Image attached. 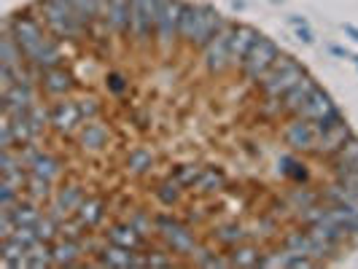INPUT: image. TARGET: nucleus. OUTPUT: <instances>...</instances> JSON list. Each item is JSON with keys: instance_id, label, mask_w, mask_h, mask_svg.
<instances>
[{"instance_id": "46", "label": "nucleus", "mask_w": 358, "mask_h": 269, "mask_svg": "<svg viewBox=\"0 0 358 269\" xmlns=\"http://www.w3.org/2000/svg\"><path fill=\"white\" fill-rule=\"evenodd\" d=\"M288 22H291L296 38H299L305 46H313V43H315V36H313V30H310V24H307L305 17H288Z\"/></svg>"}, {"instance_id": "24", "label": "nucleus", "mask_w": 358, "mask_h": 269, "mask_svg": "<svg viewBox=\"0 0 358 269\" xmlns=\"http://www.w3.org/2000/svg\"><path fill=\"white\" fill-rule=\"evenodd\" d=\"M331 108H337L334 97L323 89V87H318V89L310 94V100L302 106V110H299L296 116H299V119H307V122H318V119H321V116H326Z\"/></svg>"}, {"instance_id": "10", "label": "nucleus", "mask_w": 358, "mask_h": 269, "mask_svg": "<svg viewBox=\"0 0 358 269\" xmlns=\"http://www.w3.org/2000/svg\"><path fill=\"white\" fill-rule=\"evenodd\" d=\"M280 135H283V143L294 154H313L315 138H318L315 124L307 122V119H299V116H291L286 124H283V129H280Z\"/></svg>"}, {"instance_id": "13", "label": "nucleus", "mask_w": 358, "mask_h": 269, "mask_svg": "<svg viewBox=\"0 0 358 269\" xmlns=\"http://www.w3.org/2000/svg\"><path fill=\"white\" fill-rule=\"evenodd\" d=\"M78 87L76 75H73L65 65L59 68H52V71H43V78H41V92L52 100H59V97H71Z\"/></svg>"}, {"instance_id": "55", "label": "nucleus", "mask_w": 358, "mask_h": 269, "mask_svg": "<svg viewBox=\"0 0 358 269\" xmlns=\"http://www.w3.org/2000/svg\"><path fill=\"white\" fill-rule=\"evenodd\" d=\"M329 52H331V54H337V57H350V54L345 52V49H340V46H329Z\"/></svg>"}, {"instance_id": "39", "label": "nucleus", "mask_w": 358, "mask_h": 269, "mask_svg": "<svg viewBox=\"0 0 358 269\" xmlns=\"http://www.w3.org/2000/svg\"><path fill=\"white\" fill-rule=\"evenodd\" d=\"M124 221H129V226L135 229L138 234H143L145 240L151 237V234L157 232V224H154V215H148L145 210H132V213L127 215Z\"/></svg>"}, {"instance_id": "34", "label": "nucleus", "mask_w": 358, "mask_h": 269, "mask_svg": "<svg viewBox=\"0 0 358 269\" xmlns=\"http://www.w3.org/2000/svg\"><path fill=\"white\" fill-rule=\"evenodd\" d=\"M30 173H36L41 178H49L57 183L59 175H62V161L57 159L54 154H49V151H41L38 159L33 161V167H30Z\"/></svg>"}, {"instance_id": "56", "label": "nucleus", "mask_w": 358, "mask_h": 269, "mask_svg": "<svg viewBox=\"0 0 358 269\" xmlns=\"http://www.w3.org/2000/svg\"><path fill=\"white\" fill-rule=\"evenodd\" d=\"M350 59H353V62H356V65H358V57H350Z\"/></svg>"}, {"instance_id": "6", "label": "nucleus", "mask_w": 358, "mask_h": 269, "mask_svg": "<svg viewBox=\"0 0 358 269\" xmlns=\"http://www.w3.org/2000/svg\"><path fill=\"white\" fill-rule=\"evenodd\" d=\"M154 224H157V234L164 240L167 251H173L176 256H192V251L197 248V234L189 224L178 221L173 213H159L154 215Z\"/></svg>"}, {"instance_id": "30", "label": "nucleus", "mask_w": 358, "mask_h": 269, "mask_svg": "<svg viewBox=\"0 0 358 269\" xmlns=\"http://www.w3.org/2000/svg\"><path fill=\"white\" fill-rule=\"evenodd\" d=\"M189 264H194V267H232V259H229V253H215L213 245L197 242V248L189 256Z\"/></svg>"}, {"instance_id": "45", "label": "nucleus", "mask_w": 358, "mask_h": 269, "mask_svg": "<svg viewBox=\"0 0 358 269\" xmlns=\"http://www.w3.org/2000/svg\"><path fill=\"white\" fill-rule=\"evenodd\" d=\"M78 108H81V116H84V122H94V119H100V113H103V103L97 100V97H81L78 100Z\"/></svg>"}, {"instance_id": "21", "label": "nucleus", "mask_w": 358, "mask_h": 269, "mask_svg": "<svg viewBox=\"0 0 358 269\" xmlns=\"http://www.w3.org/2000/svg\"><path fill=\"white\" fill-rule=\"evenodd\" d=\"M227 183L229 180H227V173L221 167H202V175H199L192 191L197 197H215V194H221L227 189Z\"/></svg>"}, {"instance_id": "51", "label": "nucleus", "mask_w": 358, "mask_h": 269, "mask_svg": "<svg viewBox=\"0 0 358 269\" xmlns=\"http://www.w3.org/2000/svg\"><path fill=\"white\" fill-rule=\"evenodd\" d=\"M11 237H14V240H19L24 248L36 245L38 240H41V237H38V232H36V226H17V232L11 234Z\"/></svg>"}, {"instance_id": "20", "label": "nucleus", "mask_w": 358, "mask_h": 269, "mask_svg": "<svg viewBox=\"0 0 358 269\" xmlns=\"http://www.w3.org/2000/svg\"><path fill=\"white\" fill-rule=\"evenodd\" d=\"M106 213H108L106 199L97 197V194H87V199L81 202V208L76 210V218H78L90 232H97V229H100V224L106 221Z\"/></svg>"}, {"instance_id": "43", "label": "nucleus", "mask_w": 358, "mask_h": 269, "mask_svg": "<svg viewBox=\"0 0 358 269\" xmlns=\"http://www.w3.org/2000/svg\"><path fill=\"white\" fill-rule=\"evenodd\" d=\"M173 175L178 178V183L183 189H194V183H197L199 175H202V167H199V164H178Z\"/></svg>"}, {"instance_id": "42", "label": "nucleus", "mask_w": 358, "mask_h": 269, "mask_svg": "<svg viewBox=\"0 0 358 269\" xmlns=\"http://www.w3.org/2000/svg\"><path fill=\"white\" fill-rule=\"evenodd\" d=\"M59 224H62V221H57L54 215L43 213L41 215V221L36 224L38 237H41V240H46V242H57V240H59Z\"/></svg>"}, {"instance_id": "7", "label": "nucleus", "mask_w": 358, "mask_h": 269, "mask_svg": "<svg viewBox=\"0 0 358 269\" xmlns=\"http://www.w3.org/2000/svg\"><path fill=\"white\" fill-rule=\"evenodd\" d=\"M157 11H159V0H132L129 3V33H127V38L135 43V49L154 46Z\"/></svg>"}, {"instance_id": "48", "label": "nucleus", "mask_w": 358, "mask_h": 269, "mask_svg": "<svg viewBox=\"0 0 358 269\" xmlns=\"http://www.w3.org/2000/svg\"><path fill=\"white\" fill-rule=\"evenodd\" d=\"M342 122H345L342 110H340V108H331L326 116H321V119H318V122H313V124H315V132L321 135V132H326V129H331V126L342 124Z\"/></svg>"}, {"instance_id": "14", "label": "nucleus", "mask_w": 358, "mask_h": 269, "mask_svg": "<svg viewBox=\"0 0 358 269\" xmlns=\"http://www.w3.org/2000/svg\"><path fill=\"white\" fill-rule=\"evenodd\" d=\"M350 135H353V129H350L348 119H345L342 124L331 126V129H326V132H321V135L315 138V148H313V154H310V157L329 161L337 151H340L342 145L348 143V138H350Z\"/></svg>"}, {"instance_id": "19", "label": "nucleus", "mask_w": 358, "mask_h": 269, "mask_svg": "<svg viewBox=\"0 0 358 269\" xmlns=\"http://www.w3.org/2000/svg\"><path fill=\"white\" fill-rule=\"evenodd\" d=\"M87 199V189L81 183H62L57 186L52 197V205L57 210H62L65 215H76V210L81 208V202Z\"/></svg>"}, {"instance_id": "31", "label": "nucleus", "mask_w": 358, "mask_h": 269, "mask_svg": "<svg viewBox=\"0 0 358 269\" xmlns=\"http://www.w3.org/2000/svg\"><path fill=\"white\" fill-rule=\"evenodd\" d=\"M229 259H232V267H262L264 251L259 245H253L251 240H245V242L229 248Z\"/></svg>"}, {"instance_id": "16", "label": "nucleus", "mask_w": 358, "mask_h": 269, "mask_svg": "<svg viewBox=\"0 0 358 269\" xmlns=\"http://www.w3.org/2000/svg\"><path fill=\"white\" fill-rule=\"evenodd\" d=\"M315 89H318V81H315V78L307 73L305 78L299 81V84H294V87H291V89H288L286 94L280 97L283 116H288V119H291V116H296V113L302 110V106H305L307 100H310V94H313Z\"/></svg>"}, {"instance_id": "52", "label": "nucleus", "mask_w": 358, "mask_h": 269, "mask_svg": "<svg viewBox=\"0 0 358 269\" xmlns=\"http://www.w3.org/2000/svg\"><path fill=\"white\" fill-rule=\"evenodd\" d=\"M14 232H17V221H14V215L8 213V210H0V240L11 237Z\"/></svg>"}, {"instance_id": "17", "label": "nucleus", "mask_w": 358, "mask_h": 269, "mask_svg": "<svg viewBox=\"0 0 358 269\" xmlns=\"http://www.w3.org/2000/svg\"><path fill=\"white\" fill-rule=\"evenodd\" d=\"M259 30L253 24H245V22H237L232 33V71H240L243 68V59L248 57V52L253 49V43L259 41Z\"/></svg>"}, {"instance_id": "28", "label": "nucleus", "mask_w": 358, "mask_h": 269, "mask_svg": "<svg viewBox=\"0 0 358 269\" xmlns=\"http://www.w3.org/2000/svg\"><path fill=\"white\" fill-rule=\"evenodd\" d=\"M213 240L221 245V248H234V245H240V242H245V240H251V232L243 226V224H237V221H229V224H218L213 229Z\"/></svg>"}, {"instance_id": "11", "label": "nucleus", "mask_w": 358, "mask_h": 269, "mask_svg": "<svg viewBox=\"0 0 358 269\" xmlns=\"http://www.w3.org/2000/svg\"><path fill=\"white\" fill-rule=\"evenodd\" d=\"M41 103V87H24V84H11L0 89V106L6 116L17 113H30V108Z\"/></svg>"}, {"instance_id": "4", "label": "nucleus", "mask_w": 358, "mask_h": 269, "mask_svg": "<svg viewBox=\"0 0 358 269\" xmlns=\"http://www.w3.org/2000/svg\"><path fill=\"white\" fill-rule=\"evenodd\" d=\"M237 19H224V24L218 27V33L213 36V41L202 49V68L210 75H224L232 71V33Z\"/></svg>"}, {"instance_id": "53", "label": "nucleus", "mask_w": 358, "mask_h": 269, "mask_svg": "<svg viewBox=\"0 0 358 269\" xmlns=\"http://www.w3.org/2000/svg\"><path fill=\"white\" fill-rule=\"evenodd\" d=\"M331 178L342 180V183H348L350 189H356V191H358V170H348V173H340V175H331Z\"/></svg>"}, {"instance_id": "25", "label": "nucleus", "mask_w": 358, "mask_h": 269, "mask_svg": "<svg viewBox=\"0 0 358 269\" xmlns=\"http://www.w3.org/2000/svg\"><path fill=\"white\" fill-rule=\"evenodd\" d=\"M329 170L331 175H340V173H348V170H358V135L353 132L348 138V143L342 145L340 151L329 159Z\"/></svg>"}, {"instance_id": "27", "label": "nucleus", "mask_w": 358, "mask_h": 269, "mask_svg": "<svg viewBox=\"0 0 358 269\" xmlns=\"http://www.w3.org/2000/svg\"><path fill=\"white\" fill-rule=\"evenodd\" d=\"M135 256H138V251L119 248V245H110V242H108L106 248L97 253V264H100V267L129 269V267H135Z\"/></svg>"}, {"instance_id": "22", "label": "nucleus", "mask_w": 358, "mask_h": 269, "mask_svg": "<svg viewBox=\"0 0 358 269\" xmlns=\"http://www.w3.org/2000/svg\"><path fill=\"white\" fill-rule=\"evenodd\" d=\"M27 59H24V52L19 46V41L14 38V33L3 24V36H0V68H8V71H17L22 68Z\"/></svg>"}, {"instance_id": "1", "label": "nucleus", "mask_w": 358, "mask_h": 269, "mask_svg": "<svg viewBox=\"0 0 358 269\" xmlns=\"http://www.w3.org/2000/svg\"><path fill=\"white\" fill-rule=\"evenodd\" d=\"M224 14L210 6V3H194V0H186L183 6V14H180L178 24V38L183 46L189 49H205L213 36L218 33V27L224 24Z\"/></svg>"}, {"instance_id": "23", "label": "nucleus", "mask_w": 358, "mask_h": 269, "mask_svg": "<svg viewBox=\"0 0 358 269\" xmlns=\"http://www.w3.org/2000/svg\"><path fill=\"white\" fill-rule=\"evenodd\" d=\"M84 256H87V251H84V242L81 240H65V237H59L54 242V267H76V264H81Z\"/></svg>"}, {"instance_id": "44", "label": "nucleus", "mask_w": 358, "mask_h": 269, "mask_svg": "<svg viewBox=\"0 0 358 269\" xmlns=\"http://www.w3.org/2000/svg\"><path fill=\"white\" fill-rule=\"evenodd\" d=\"M19 199H22V189L0 180V210H14V205H17Z\"/></svg>"}, {"instance_id": "29", "label": "nucleus", "mask_w": 358, "mask_h": 269, "mask_svg": "<svg viewBox=\"0 0 358 269\" xmlns=\"http://www.w3.org/2000/svg\"><path fill=\"white\" fill-rule=\"evenodd\" d=\"M0 264L11 269L30 267V261H27V248H24L19 240H14V237L0 240Z\"/></svg>"}, {"instance_id": "26", "label": "nucleus", "mask_w": 358, "mask_h": 269, "mask_svg": "<svg viewBox=\"0 0 358 269\" xmlns=\"http://www.w3.org/2000/svg\"><path fill=\"white\" fill-rule=\"evenodd\" d=\"M154 164H157V157L148 148H132L124 157V170L129 178H145L154 170Z\"/></svg>"}, {"instance_id": "32", "label": "nucleus", "mask_w": 358, "mask_h": 269, "mask_svg": "<svg viewBox=\"0 0 358 269\" xmlns=\"http://www.w3.org/2000/svg\"><path fill=\"white\" fill-rule=\"evenodd\" d=\"M54 191H57V186H54V180L49 178H41V175H36V173H30L27 175V186H24V197L27 199H36V202H41L43 208L52 202Z\"/></svg>"}, {"instance_id": "9", "label": "nucleus", "mask_w": 358, "mask_h": 269, "mask_svg": "<svg viewBox=\"0 0 358 269\" xmlns=\"http://www.w3.org/2000/svg\"><path fill=\"white\" fill-rule=\"evenodd\" d=\"M81 126H84V116H81L78 100H73V97H59V100H54L52 103L54 132H59L62 138H76Z\"/></svg>"}, {"instance_id": "37", "label": "nucleus", "mask_w": 358, "mask_h": 269, "mask_svg": "<svg viewBox=\"0 0 358 269\" xmlns=\"http://www.w3.org/2000/svg\"><path fill=\"white\" fill-rule=\"evenodd\" d=\"M27 119H30V126H33V138L41 140V138H43V132L52 126V106H46V103H36V106L30 108Z\"/></svg>"}, {"instance_id": "15", "label": "nucleus", "mask_w": 358, "mask_h": 269, "mask_svg": "<svg viewBox=\"0 0 358 269\" xmlns=\"http://www.w3.org/2000/svg\"><path fill=\"white\" fill-rule=\"evenodd\" d=\"M76 143L84 154H103L110 143V126L103 124L100 119L94 122H84V126L76 135Z\"/></svg>"}, {"instance_id": "36", "label": "nucleus", "mask_w": 358, "mask_h": 269, "mask_svg": "<svg viewBox=\"0 0 358 269\" xmlns=\"http://www.w3.org/2000/svg\"><path fill=\"white\" fill-rule=\"evenodd\" d=\"M27 261L33 269H46L54 267V242H46V240H38L36 245L27 248Z\"/></svg>"}, {"instance_id": "54", "label": "nucleus", "mask_w": 358, "mask_h": 269, "mask_svg": "<svg viewBox=\"0 0 358 269\" xmlns=\"http://www.w3.org/2000/svg\"><path fill=\"white\" fill-rule=\"evenodd\" d=\"M342 30H345V36H350V38H353V41L358 43V27H356V24L345 22V24H342Z\"/></svg>"}, {"instance_id": "18", "label": "nucleus", "mask_w": 358, "mask_h": 269, "mask_svg": "<svg viewBox=\"0 0 358 269\" xmlns=\"http://www.w3.org/2000/svg\"><path fill=\"white\" fill-rule=\"evenodd\" d=\"M103 234H106V240L110 245L129 248V251H145V242H148L143 234H138L129 226V221H116V224H110Z\"/></svg>"}, {"instance_id": "41", "label": "nucleus", "mask_w": 358, "mask_h": 269, "mask_svg": "<svg viewBox=\"0 0 358 269\" xmlns=\"http://www.w3.org/2000/svg\"><path fill=\"white\" fill-rule=\"evenodd\" d=\"M278 167H280V175H286V178L302 180V183L307 180L305 164L296 159V157H280V159H278Z\"/></svg>"}, {"instance_id": "47", "label": "nucleus", "mask_w": 358, "mask_h": 269, "mask_svg": "<svg viewBox=\"0 0 358 269\" xmlns=\"http://www.w3.org/2000/svg\"><path fill=\"white\" fill-rule=\"evenodd\" d=\"M106 87H108V92H110V94H116V97H119V94H124V92L129 89V81H127L124 73L110 71L106 75Z\"/></svg>"}, {"instance_id": "38", "label": "nucleus", "mask_w": 358, "mask_h": 269, "mask_svg": "<svg viewBox=\"0 0 358 269\" xmlns=\"http://www.w3.org/2000/svg\"><path fill=\"white\" fill-rule=\"evenodd\" d=\"M329 205V202H326ZM331 215L340 221L342 226L348 229V234L353 237V242H358V210H350V208H340V205H329Z\"/></svg>"}, {"instance_id": "3", "label": "nucleus", "mask_w": 358, "mask_h": 269, "mask_svg": "<svg viewBox=\"0 0 358 269\" xmlns=\"http://www.w3.org/2000/svg\"><path fill=\"white\" fill-rule=\"evenodd\" d=\"M305 75H307L305 65H302L296 57H291V54L283 52L275 59V65L262 75V81H259L256 87H259V94H262L264 100H280V97H283L294 84H299Z\"/></svg>"}, {"instance_id": "8", "label": "nucleus", "mask_w": 358, "mask_h": 269, "mask_svg": "<svg viewBox=\"0 0 358 269\" xmlns=\"http://www.w3.org/2000/svg\"><path fill=\"white\" fill-rule=\"evenodd\" d=\"M283 54V49L278 46V41H272L267 36H259V41L253 43V49L248 52V57L243 59V78L245 81H251V84H259L262 81V75L275 65V59Z\"/></svg>"}, {"instance_id": "12", "label": "nucleus", "mask_w": 358, "mask_h": 269, "mask_svg": "<svg viewBox=\"0 0 358 269\" xmlns=\"http://www.w3.org/2000/svg\"><path fill=\"white\" fill-rule=\"evenodd\" d=\"M129 3L132 0H103L100 22H103L108 36L124 38L129 33Z\"/></svg>"}, {"instance_id": "50", "label": "nucleus", "mask_w": 358, "mask_h": 269, "mask_svg": "<svg viewBox=\"0 0 358 269\" xmlns=\"http://www.w3.org/2000/svg\"><path fill=\"white\" fill-rule=\"evenodd\" d=\"M17 148V138H14V129L8 124V119L3 116V124H0V151H11Z\"/></svg>"}, {"instance_id": "2", "label": "nucleus", "mask_w": 358, "mask_h": 269, "mask_svg": "<svg viewBox=\"0 0 358 269\" xmlns=\"http://www.w3.org/2000/svg\"><path fill=\"white\" fill-rule=\"evenodd\" d=\"M33 6L38 11V19L54 38H59L65 43H81V41L92 38V27L76 14L71 0H36Z\"/></svg>"}, {"instance_id": "5", "label": "nucleus", "mask_w": 358, "mask_h": 269, "mask_svg": "<svg viewBox=\"0 0 358 269\" xmlns=\"http://www.w3.org/2000/svg\"><path fill=\"white\" fill-rule=\"evenodd\" d=\"M186 0H159V11H157V27H154V46L159 54H173V49L180 43L178 24L183 14Z\"/></svg>"}, {"instance_id": "49", "label": "nucleus", "mask_w": 358, "mask_h": 269, "mask_svg": "<svg viewBox=\"0 0 358 269\" xmlns=\"http://www.w3.org/2000/svg\"><path fill=\"white\" fill-rule=\"evenodd\" d=\"M148 267H173L176 264V256L173 251H148Z\"/></svg>"}, {"instance_id": "35", "label": "nucleus", "mask_w": 358, "mask_h": 269, "mask_svg": "<svg viewBox=\"0 0 358 269\" xmlns=\"http://www.w3.org/2000/svg\"><path fill=\"white\" fill-rule=\"evenodd\" d=\"M315 202H321V191H313L307 186H296V189H291L286 194V205L288 210H294V215L299 213V210H305V208H310V205H315Z\"/></svg>"}, {"instance_id": "33", "label": "nucleus", "mask_w": 358, "mask_h": 269, "mask_svg": "<svg viewBox=\"0 0 358 269\" xmlns=\"http://www.w3.org/2000/svg\"><path fill=\"white\" fill-rule=\"evenodd\" d=\"M183 186L178 183V178L176 175H167V178H162L159 183H157V189H154V197L159 199V205H164V208H176L180 202V197H183Z\"/></svg>"}, {"instance_id": "40", "label": "nucleus", "mask_w": 358, "mask_h": 269, "mask_svg": "<svg viewBox=\"0 0 358 269\" xmlns=\"http://www.w3.org/2000/svg\"><path fill=\"white\" fill-rule=\"evenodd\" d=\"M71 6L90 27L94 22H100V6H103V0H71Z\"/></svg>"}]
</instances>
